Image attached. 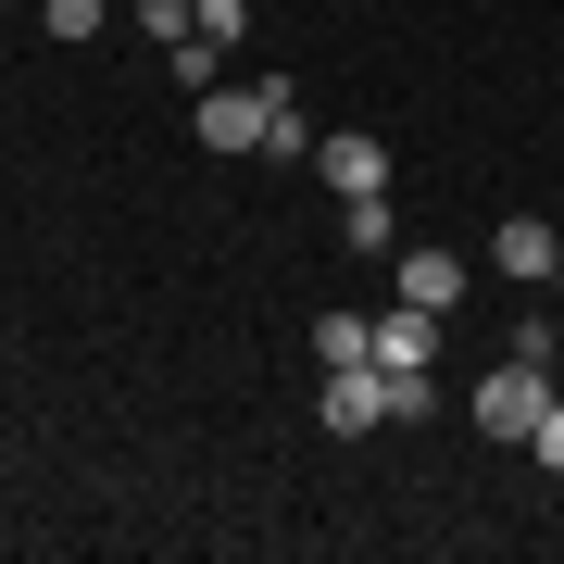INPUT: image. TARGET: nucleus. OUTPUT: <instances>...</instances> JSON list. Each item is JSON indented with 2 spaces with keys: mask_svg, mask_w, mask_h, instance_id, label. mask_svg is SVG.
<instances>
[{
  "mask_svg": "<svg viewBox=\"0 0 564 564\" xmlns=\"http://www.w3.org/2000/svg\"><path fill=\"white\" fill-rule=\"evenodd\" d=\"M202 151H314L302 88L263 76V88H202Z\"/></svg>",
  "mask_w": 564,
  "mask_h": 564,
  "instance_id": "1",
  "label": "nucleus"
},
{
  "mask_svg": "<svg viewBox=\"0 0 564 564\" xmlns=\"http://www.w3.org/2000/svg\"><path fill=\"white\" fill-rule=\"evenodd\" d=\"M464 414H477L489 440H527V426L552 414V364H514V351H502V364H489L477 389H464Z\"/></svg>",
  "mask_w": 564,
  "mask_h": 564,
  "instance_id": "2",
  "label": "nucleus"
},
{
  "mask_svg": "<svg viewBox=\"0 0 564 564\" xmlns=\"http://www.w3.org/2000/svg\"><path fill=\"white\" fill-rule=\"evenodd\" d=\"M314 176L339 188V202H389V139L377 126H339V139H314Z\"/></svg>",
  "mask_w": 564,
  "mask_h": 564,
  "instance_id": "3",
  "label": "nucleus"
},
{
  "mask_svg": "<svg viewBox=\"0 0 564 564\" xmlns=\"http://www.w3.org/2000/svg\"><path fill=\"white\" fill-rule=\"evenodd\" d=\"M314 426H339V440L402 426V414H389V364H339V377H326V402H314Z\"/></svg>",
  "mask_w": 564,
  "mask_h": 564,
  "instance_id": "4",
  "label": "nucleus"
},
{
  "mask_svg": "<svg viewBox=\"0 0 564 564\" xmlns=\"http://www.w3.org/2000/svg\"><path fill=\"white\" fill-rule=\"evenodd\" d=\"M489 263H502V276H552V263H564V226L502 214V226H489Z\"/></svg>",
  "mask_w": 564,
  "mask_h": 564,
  "instance_id": "5",
  "label": "nucleus"
},
{
  "mask_svg": "<svg viewBox=\"0 0 564 564\" xmlns=\"http://www.w3.org/2000/svg\"><path fill=\"white\" fill-rule=\"evenodd\" d=\"M389 263H402V302H426V314H452V302H464V251H414V239H402Z\"/></svg>",
  "mask_w": 564,
  "mask_h": 564,
  "instance_id": "6",
  "label": "nucleus"
},
{
  "mask_svg": "<svg viewBox=\"0 0 564 564\" xmlns=\"http://www.w3.org/2000/svg\"><path fill=\"white\" fill-rule=\"evenodd\" d=\"M314 364L339 377V364H377V314H314Z\"/></svg>",
  "mask_w": 564,
  "mask_h": 564,
  "instance_id": "7",
  "label": "nucleus"
},
{
  "mask_svg": "<svg viewBox=\"0 0 564 564\" xmlns=\"http://www.w3.org/2000/svg\"><path fill=\"white\" fill-rule=\"evenodd\" d=\"M163 63H176V88H188V101H202V88H226V39H214V25H188Z\"/></svg>",
  "mask_w": 564,
  "mask_h": 564,
  "instance_id": "8",
  "label": "nucleus"
},
{
  "mask_svg": "<svg viewBox=\"0 0 564 564\" xmlns=\"http://www.w3.org/2000/svg\"><path fill=\"white\" fill-rule=\"evenodd\" d=\"M339 239L389 263V251H402V214H389V202H339Z\"/></svg>",
  "mask_w": 564,
  "mask_h": 564,
  "instance_id": "9",
  "label": "nucleus"
},
{
  "mask_svg": "<svg viewBox=\"0 0 564 564\" xmlns=\"http://www.w3.org/2000/svg\"><path fill=\"white\" fill-rule=\"evenodd\" d=\"M126 25H151V51H176L188 25H202V0H126Z\"/></svg>",
  "mask_w": 564,
  "mask_h": 564,
  "instance_id": "10",
  "label": "nucleus"
},
{
  "mask_svg": "<svg viewBox=\"0 0 564 564\" xmlns=\"http://www.w3.org/2000/svg\"><path fill=\"white\" fill-rule=\"evenodd\" d=\"M113 25V0H51V39H101Z\"/></svg>",
  "mask_w": 564,
  "mask_h": 564,
  "instance_id": "11",
  "label": "nucleus"
},
{
  "mask_svg": "<svg viewBox=\"0 0 564 564\" xmlns=\"http://www.w3.org/2000/svg\"><path fill=\"white\" fill-rule=\"evenodd\" d=\"M202 25H214L226 51H239V39H251V0H202Z\"/></svg>",
  "mask_w": 564,
  "mask_h": 564,
  "instance_id": "12",
  "label": "nucleus"
},
{
  "mask_svg": "<svg viewBox=\"0 0 564 564\" xmlns=\"http://www.w3.org/2000/svg\"><path fill=\"white\" fill-rule=\"evenodd\" d=\"M527 452H540V464H552V477H564V402H552L540 426H527Z\"/></svg>",
  "mask_w": 564,
  "mask_h": 564,
  "instance_id": "13",
  "label": "nucleus"
},
{
  "mask_svg": "<svg viewBox=\"0 0 564 564\" xmlns=\"http://www.w3.org/2000/svg\"><path fill=\"white\" fill-rule=\"evenodd\" d=\"M552 402H564V364H552Z\"/></svg>",
  "mask_w": 564,
  "mask_h": 564,
  "instance_id": "14",
  "label": "nucleus"
},
{
  "mask_svg": "<svg viewBox=\"0 0 564 564\" xmlns=\"http://www.w3.org/2000/svg\"><path fill=\"white\" fill-rule=\"evenodd\" d=\"M552 276H564V263H552Z\"/></svg>",
  "mask_w": 564,
  "mask_h": 564,
  "instance_id": "15",
  "label": "nucleus"
}]
</instances>
